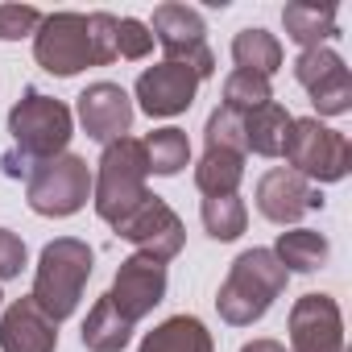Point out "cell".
Returning <instances> with one entry per match:
<instances>
[{
	"label": "cell",
	"mask_w": 352,
	"mask_h": 352,
	"mask_svg": "<svg viewBox=\"0 0 352 352\" xmlns=\"http://www.w3.org/2000/svg\"><path fill=\"white\" fill-rule=\"evenodd\" d=\"M286 282H290V274L274 257V249H245L232 261L224 286L216 290V311L228 327H253L257 319L270 315V307L286 290Z\"/></svg>",
	"instance_id": "cell-1"
},
{
	"label": "cell",
	"mask_w": 352,
	"mask_h": 352,
	"mask_svg": "<svg viewBox=\"0 0 352 352\" xmlns=\"http://www.w3.org/2000/svg\"><path fill=\"white\" fill-rule=\"evenodd\" d=\"M91 245L79 241V236H58L42 249L38 257V270H34V290L30 298L54 319H71L83 302V290H87V278H91Z\"/></svg>",
	"instance_id": "cell-2"
},
{
	"label": "cell",
	"mask_w": 352,
	"mask_h": 352,
	"mask_svg": "<svg viewBox=\"0 0 352 352\" xmlns=\"http://www.w3.org/2000/svg\"><path fill=\"white\" fill-rule=\"evenodd\" d=\"M145 179H149V166H145V149H141L137 137H120V141L104 145L100 166L91 174V208H96V216L104 224L124 220L149 195Z\"/></svg>",
	"instance_id": "cell-3"
},
{
	"label": "cell",
	"mask_w": 352,
	"mask_h": 352,
	"mask_svg": "<svg viewBox=\"0 0 352 352\" xmlns=\"http://www.w3.org/2000/svg\"><path fill=\"white\" fill-rule=\"evenodd\" d=\"M9 133H13V149L38 166L67 153L75 137V112L38 87H25L21 100L9 108Z\"/></svg>",
	"instance_id": "cell-4"
},
{
	"label": "cell",
	"mask_w": 352,
	"mask_h": 352,
	"mask_svg": "<svg viewBox=\"0 0 352 352\" xmlns=\"http://www.w3.org/2000/svg\"><path fill=\"white\" fill-rule=\"evenodd\" d=\"M286 170L302 174L311 187L323 183H340L352 170V145L340 129H327L315 116H294L290 141H286Z\"/></svg>",
	"instance_id": "cell-5"
},
{
	"label": "cell",
	"mask_w": 352,
	"mask_h": 352,
	"mask_svg": "<svg viewBox=\"0 0 352 352\" xmlns=\"http://www.w3.org/2000/svg\"><path fill=\"white\" fill-rule=\"evenodd\" d=\"M87 199H91V166L71 149L50 162H38V170L25 179V204L46 220H67L83 212Z\"/></svg>",
	"instance_id": "cell-6"
},
{
	"label": "cell",
	"mask_w": 352,
	"mask_h": 352,
	"mask_svg": "<svg viewBox=\"0 0 352 352\" xmlns=\"http://www.w3.org/2000/svg\"><path fill=\"white\" fill-rule=\"evenodd\" d=\"M149 34L166 50V63L191 67L199 75V83L216 75V54L208 46V21H204L199 9H191V5H157L153 21H149Z\"/></svg>",
	"instance_id": "cell-7"
},
{
	"label": "cell",
	"mask_w": 352,
	"mask_h": 352,
	"mask_svg": "<svg viewBox=\"0 0 352 352\" xmlns=\"http://www.w3.org/2000/svg\"><path fill=\"white\" fill-rule=\"evenodd\" d=\"M116 228V236L120 241H129L137 253H145V257H153V261H174L183 253V245H187V228H183V220H179V212H174L162 195H145L124 220H116L112 224Z\"/></svg>",
	"instance_id": "cell-8"
},
{
	"label": "cell",
	"mask_w": 352,
	"mask_h": 352,
	"mask_svg": "<svg viewBox=\"0 0 352 352\" xmlns=\"http://www.w3.org/2000/svg\"><path fill=\"white\" fill-rule=\"evenodd\" d=\"M34 58L42 71L58 75V79H71L79 75L83 67H96L91 63V42H87V13H50L42 17L38 34H34Z\"/></svg>",
	"instance_id": "cell-9"
},
{
	"label": "cell",
	"mask_w": 352,
	"mask_h": 352,
	"mask_svg": "<svg viewBox=\"0 0 352 352\" xmlns=\"http://www.w3.org/2000/svg\"><path fill=\"white\" fill-rule=\"evenodd\" d=\"M199 96V75L183 63H153L137 75V87H133V100L145 116L153 120H170V116H183Z\"/></svg>",
	"instance_id": "cell-10"
},
{
	"label": "cell",
	"mask_w": 352,
	"mask_h": 352,
	"mask_svg": "<svg viewBox=\"0 0 352 352\" xmlns=\"http://www.w3.org/2000/svg\"><path fill=\"white\" fill-rule=\"evenodd\" d=\"M166 286H170L166 265L153 261V257H145V253H133V257H124V261L116 265V278H112L108 298H112V307L137 327V323H141L145 315H153V307L166 298Z\"/></svg>",
	"instance_id": "cell-11"
},
{
	"label": "cell",
	"mask_w": 352,
	"mask_h": 352,
	"mask_svg": "<svg viewBox=\"0 0 352 352\" xmlns=\"http://www.w3.org/2000/svg\"><path fill=\"white\" fill-rule=\"evenodd\" d=\"M290 348L286 352H344V315L331 294H302L290 307Z\"/></svg>",
	"instance_id": "cell-12"
},
{
	"label": "cell",
	"mask_w": 352,
	"mask_h": 352,
	"mask_svg": "<svg viewBox=\"0 0 352 352\" xmlns=\"http://www.w3.org/2000/svg\"><path fill=\"white\" fill-rule=\"evenodd\" d=\"M75 116L83 124V133L100 145H112L120 137H129L133 129V96L120 87V83H87L75 100Z\"/></svg>",
	"instance_id": "cell-13"
},
{
	"label": "cell",
	"mask_w": 352,
	"mask_h": 352,
	"mask_svg": "<svg viewBox=\"0 0 352 352\" xmlns=\"http://www.w3.org/2000/svg\"><path fill=\"white\" fill-rule=\"evenodd\" d=\"M323 208V191L311 187L302 174L286 170V166H274L257 179V212L270 220V224H298L307 212H319Z\"/></svg>",
	"instance_id": "cell-14"
},
{
	"label": "cell",
	"mask_w": 352,
	"mask_h": 352,
	"mask_svg": "<svg viewBox=\"0 0 352 352\" xmlns=\"http://www.w3.org/2000/svg\"><path fill=\"white\" fill-rule=\"evenodd\" d=\"M0 352H58V323L25 294L0 311Z\"/></svg>",
	"instance_id": "cell-15"
},
{
	"label": "cell",
	"mask_w": 352,
	"mask_h": 352,
	"mask_svg": "<svg viewBox=\"0 0 352 352\" xmlns=\"http://www.w3.org/2000/svg\"><path fill=\"white\" fill-rule=\"evenodd\" d=\"M282 25L298 50H315V46H327L331 38H340L336 5H315V0H290L282 9Z\"/></svg>",
	"instance_id": "cell-16"
},
{
	"label": "cell",
	"mask_w": 352,
	"mask_h": 352,
	"mask_svg": "<svg viewBox=\"0 0 352 352\" xmlns=\"http://www.w3.org/2000/svg\"><path fill=\"white\" fill-rule=\"evenodd\" d=\"M137 352H216V340L199 315H170L145 331Z\"/></svg>",
	"instance_id": "cell-17"
},
{
	"label": "cell",
	"mask_w": 352,
	"mask_h": 352,
	"mask_svg": "<svg viewBox=\"0 0 352 352\" xmlns=\"http://www.w3.org/2000/svg\"><path fill=\"white\" fill-rule=\"evenodd\" d=\"M290 129H294L290 108L270 100V104H261L245 116V149L257 153V157H282L286 141H290Z\"/></svg>",
	"instance_id": "cell-18"
},
{
	"label": "cell",
	"mask_w": 352,
	"mask_h": 352,
	"mask_svg": "<svg viewBox=\"0 0 352 352\" xmlns=\"http://www.w3.org/2000/svg\"><path fill=\"white\" fill-rule=\"evenodd\" d=\"M79 340H83V348H87V352H124V348H129V340H133V323H129V319L112 307V298L104 294V298H96V302H91V311H87V319H83Z\"/></svg>",
	"instance_id": "cell-19"
},
{
	"label": "cell",
	"mask_w": 352,
	"mask_h": 352,
	"mask_svg": "<svg viewBox=\"0 0 352 352\" xmlns=\"http://www.w3.org/2000/svg\"><path fill=\"white\" fill-rule=\"evenodd\" d=\"M327 236L315 232V228H290V232H278L274 241V257L286 265V274H315L327 265Z\"/></svg>",
	"instance_id": "cell-20"
},
{
	"label": "cell",
	"mask_w": 352,
	"mask_h": 352,
	"mask_svg": "<svg viewBox=\"0 0 352 352\" xmlns=\"http://www.w3.org/2000/svg\"><path fill=\"white\" fill-rule=\"evenodd\" d=\"M141 149H145V166L149 174H157V179H174V174H183L191 166V141L183 129H153L149 137H141Z\"/></svg>",
	"instance_id": "cell-21"
},
{
	"label": "cell",
	"mask_w": 352,
	"mask_h": 352,
	"mask_svg": "<svg viewBox=\"0 0 352 352\" xmlns=\"http://www.w3.org/2000/svg\"><path fill=\"white\" fill-rule=\"evenodd\" d=\"M232 63H236V71H253V75L274 79L282 71V42H278V34H270L261 25L241 30L232 38Z\"/></svg>",
	"instance_id": "cell-22"
},
{
	"label": "cell",
	"mask_w": 352,
	"mask_h": 352,
	"mask_svg": "<svg viewBox=\"0 0 352 352\" xmlns=\"http://www.w3.org/2000/svg\"><path fill=\"white\" fill-rule=\"evenodd\" d=\"M245 183V157L241 153H224V149H204V157L195 162V187L204 199L216 195H236V187Z\"/></svg>",
	"instance_id": "cell-23"
},
{
	"label": "cell",
	"mask_w": 352,
	"mask_h": 352,
	"mask_svg": "<svg viewBox=\"0 0 352 352\" xmlns=\"http://www.w3.org/2000/svg\"><path fill=\"white\" fill-rule=\"evenodd\" d=\"M199 220L212 241H236L249 228V208L241 195H216V199H204Z\"/></svg>",
	"instance_id": "cell-24"
},
{
	"label": "cell",
	"mask_w": 352,
	"mask_h": 352,
	"mask_svg": "<svg viewBox=\"0 0 352 352\" xmlns=\"http://www.w3.org/2000/svg\"><path fill=\"white\" fill-rule=\"evenodd\" d=\"M270 100H274V83H270L265 75L232 71V75L224 79V108H232V112H241V116H249L253 108H261V104H270Z\"/></svg>",
	"instance_id": "cell-25"
},
{
	"label": "cell",
	"mask_w": 352,
	"mask_h": 352,
	"mask_svg": "<svg viewBox=\"0 0 352 352\" xmlns=\"http://www.w3.org/2000/svg\"><path fill=\"white\" fill-rule=\"evenodd\" d=\"M204 145L208 149H224V153H249L245 149V116L241 112H232V108H216L212 116H208V124H204Z\"/></svg>",
	"instance_id": "cell-26"
},
{
	"label": "cell",
	"mask_w": 352,
	"mask_h": 352,
	"mask_svg": "<svg viewBox=\"0 0 352 352\" xmlns=\"http://www.w3.org/2000/svg\"><path fill=\"white\" fill-rule=\"evenodd\" d=\"M307 96H311L315 120H319V116H344V112H352V71H348V67L336 71L331 79L315 83Z\"/></svg>",
	"instance_id": "cell-27"
},
{
	"label": "cell",
	"mask_w": 352,
	"mask_h": 352,
	"mask_svg": "<svg viewBox=\"0 0 352 352\" xmlns=\"http://www.w3.org/2000/svg\"><path fill=\"white\" fill-rule=\"evenodd\" d=\"M348 63L331 50V46H315V50H298V58H294V79H298V87H315V83H323V79H331L336 71H344Z\"/></svg>",
	"instance_id": "cell-28"
},
{
	"label": "cell",
	"mask_w": 352,
	"mask_h": 352,
	"mask_svg": "<svg viewBox=\"0 0 352 352\" xmlns=\"http://www.w3.org/2000/svg\"><path fill=\"white\" fill-rule=\"evenodd\" d=\"M116 25H120V17H112V13H87V42H91L96 67L116 63Z\"/></svg>",
	"instance_id": "cell-29"
},
{
	"label": "cell",
	"mask_w": 352,
	"mask_h": 352,
	"mask_svg": "<svg viewBox=\"0 0 352 352\" xmlns=\"http://www.w3.org/2000/svg\"><path fill=\"white\" fill-rule=\"evenodd\" d=\"M149 50H153V34H149V25L137 21V17H120V25H116V58L141 63Z\"/></svg>",
	"instance_id": "cell-30"
},
{
	"label": "cell",
	"mask_w": 352,
	"mask_h": 352,
	"mask_svg": "<svg viewBox=\"0 0 352 352\" xmlns=\"http://www.w3.org/2000/svg\"><path fill=\"white\" fill-rule=\"evenodd\" d=\"M38 25H42V13L34 5H0V42L34 38Z\"/></svg>",
	"instance_id": "cell-31"
},
{
	"label": "cell",
	"mask_w": 352,
	"mask_h": 352,
	"mask_svg": "<svg viewBox=\"0 0 352 352\" xmlns=\"http://www.w3.org/2000/svg\"><path fill=\"white\" fill-rule=\"evenodd\" d=\"M30 253H25V241L9 228H0V282H9V278H21Z\"/></svg>",
	"instance_id": "cell-32"
},
{
	"label": "cell",
	"mask_w": 352,
	"mask_h": 352,
	"mask_svg": "<svg viewBox=\"0 0 352 352\" xmlns=\"http://www.w3.org/2000/svg\"><path fill=\"white\" fill-rule=\"evenodd\" d=\"M241 352H286V344H282V340H270V336H261V340H249V344H241Z\"/></svg>",
	"instance_id": "cell-33"
},
{
	"label": "cell",
	"mask_w": 352,
	"mask_h": 352,
	"mask_svg": "<svg viewBox=\"0 0 352 352\" xmlns=\"http://www.w3.org/2000/svg\"><path fill=\"white\" fill-rule=\"evenodd\" d=\"M0 307H5V294H0Z\"/></svg>",
	"instance_id": "cell-34"
}]
</instances>
